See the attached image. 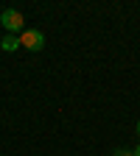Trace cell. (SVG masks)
<instances>
[{
  "instance_id": "6",
  "label": "cell",
  "mask_w": 140,
  "mask_h": 156,
  "mask_svg": "<svg viewBox=\"0 0 140 156\" xmlns=\"http://www.w3.org/2000/svg\"><path fill=\"white\" fill-rule=\"evenodd\" d=\"M137 134H140V120H137Z\"/></svg>"
},
{
  "instance_id": "3",
  "label": "cell",
  "mask_w": 140,
  "mask_h": 156,
  "mask_svg": "<svg viewBox=\"0 0 140 156\" xmlns=\"http://www.w3.org/2000/svg\"><path fill=\"white\" fill-rule=\"evenodd\" d=\"M0 48L11 53V50H17V48H23V45H20V36H11V34H9V36H3V42H0Z\"/></svg>"
},
{
  "instance_id": "2",
  "label": "cell",
  "mask_w": 140,
  "mask_h": 156,
  "mask_svg": "<svg viewBox=\"0 0 140 156\" xmlns=\"http://www.w3.org/2000/svg\"><path fill=\"white\" fill-rule=\"evenodd\" d=\"M23 23H25V20H23V14H20L17 9H3V14H0V25H3L6 31H23Z\"/></svg>"
},
{
  "instance_id": "4",
  "label": "cell",
  "mask_w": 140,
  "mask_h": 156,
  "mask_svg": "<svg viewBox=\"0 0 140 156\" xmlns=\"http://www.w3.org/2000/svg\"><path fill=\"white\" fill-rule=\"evenodd\" d=\"M112 156H132V151H126V148H118V151H115Z\"/></svg>"
},
{
  "instance_id": "5",
  "label": "cell",
  "mask_w": 140,
  "mask_h": 156,
  "mask_svg": "<svg viewBox=\"0 0 140 156\" xmlns=\"http://www.w3.org/2000/svg\"><path fill=\"white\" fill-rule=\"evenodd\" d=\"M132 156H140V145H137V148H134V151H132Z\"/></svg>"
},
{
  "instance_id": "1",
  "label": "cell",
  "mask_w": 140,
  "mask_h": 156,
  "mask_svg": "<svg viewBox=\"0 0 140 156\" xmlns=\"http://www.w3.org/2000/svg\"><path fill=\"white\" fill-rule=\"evenodd\" d=\"M20 45L36 53V50H42V48H45V34H42V31L28 28V31H23V34H20Z\"/></svg>"
}]
</instances>
